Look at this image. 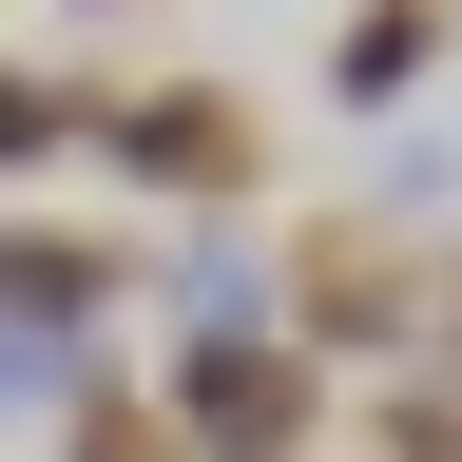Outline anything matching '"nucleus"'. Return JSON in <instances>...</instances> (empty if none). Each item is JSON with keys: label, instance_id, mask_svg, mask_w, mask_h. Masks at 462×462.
<instances>
[{"label": "nucleus", "instance_id": "nucleus-1", "mask_svg": "<svg viewBox=\"0 0 462 462\" xmlns=\"http://www.w3.org/2000/svg\"><path fill=\"white\" fill-rule=\"evenodd\" d=\"M251 154H270V116L231 97V78H173V97H135V173H154V193H251Z\"/></svg>", "mask_w": 462, "mask_h": 462}, {"label": "nucleus", "instance_id": "nucleus-2", "mask_svg": "<svg viewBox=\"0 0 462 462\" xmlns=\"http://www.w3.org/2000/svg\"><path fill=\"white\" fill-rule=\"evenodd\" d=\"M424 58H443V0H346V39H328V78H346V97H404Z\"/></svg>", "mask_w": 462, "mask_h": 462}, {"label": "nucleus", "instance_id": "nucleus-3", "mask_svg": "<svg viewBox=\"0 0 462 462\" xmlns=\"http://www.w3.org/2000/svg\"><path fill=\"white\" fill-rule=\"evenodd\" d=\"M385 309H404V270L366 251V231H328V251H309V328L346 346V328H385Z\"/></svg>", "mask_w": 462, "mask_h": 462}, {"label": "nucleus", "instance_id": "nucleus-4", "mask_svg": "<svg viewBox=\"0 0 462 462\" xmlns=\"http://www.w3.org/2000/svg\"><path fill=\"white\" fill-rule=\"evenodd\" d=\"M97 289H116V270L78 251V231H39V251H20V309H58V328H78V309H97Z\"/></svg>", "mask_w": 462, "mask_h": 462}, {"label": "nucleus", "instance_id": "nucleus-5", "mask_svg": "<svg viewBox=\"0 0 462 462\" xmlns=\"http://www.w3.org/2000/svg\"><path fill=\"white\" fill-rule=\"evenodd\" d=\"M97 462H154V424H135V404H116V424H97Z\"/></svg>", "mask_w": 462, "mask_h": 462}]
</instances>
